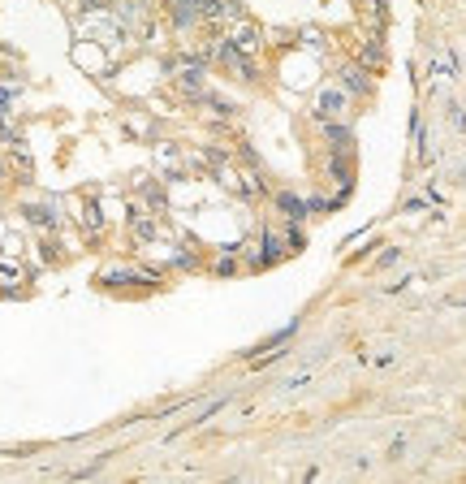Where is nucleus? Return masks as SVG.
<instances>
[{"label": "nucleus", "instance_id": "f257e3e1", "mask_svg": "<svg viewBox=\"0 0 466 484\" xmlns=\"http://www.w3.org/2000/svg\"><path fill=\"white\" fill-rule=\"evenodd\" d=\"M315 121H346L350 117V91L341 87V82H332V87H324L320 96H315Z\"/></svg>", "mask_w": 466, "mask_h": 484}, {"label": "nucleus", "instance_id": "f03ea898", "mask_svg": "<svg viewBox=\"0 0 466 484\" xmlns=\"http://www.w3.org/2000/svg\"><path fill=\"white\" fill-rule=\"evenodd\" d=\"M70 57H74V65L87 70V74H108V48L96 43V39H78L74 48H70Z\"/></svg>", "mask_w": 466, "mask_h": 484}, {"label": "nucleus", "instance_id": "7ed1b4c3", "mask_svg": "<svg viewBox=\"0 0 466 484\" xmlns=\"http://www.w3.org/2000/svg\"><path fill=\"white\" fill-rule=\"evenodd\" d=\"M337 82L350 91V100H368L371 96V70L363 65V61H350V65H341V74H337Z\"/></svg>", "mask_w": 466, "mask_h": 484}, {"label": "nucleus", "instance_id": "20e7f679", "mask_svg": "<svg viewBox=\"0 0 466 484\" xmlns=\"http://www.w3.org/2000/svg\"><path fill=\"white\" fill-rule=\"evenodd\" d=\"M242 18H247L242 0H203V22H212V26H233Z\"/></svg>", "mask_w": 466, "mask_h": 484}, {"label": "nucleus", "instance_id": "39448f33", "mask_svg": "<svg viewBox=\"0 0 466 484\" xmlns=\"http://www.w3.org/2000/svg\"><path fill=\"white\" fill-rule=\"evenodd\" d=\"M233 43V48H238V52H247V57H255V52H259V48H264V31H259V26H255V22H233L229 26V35H225Z\"/></svg>", "mask_w": 466, "mask_h": 484}, {"label": "nucleus", "instance_id": "423d86ee", "mask_svg": "<svg viewBox=\"0 0 466 484\" xmlns=\"http://www.w3.org/2000/svg\"><path fill=\"white\" fill-rule=\"evenodd\" d=\"M164 9H169L177 31H191L203 22V0H164Z\"/></svg>", "mask_w": 466, "mask_h": 484}, {"label": "nucleus", "instance_id": "0eeeda50", "mask_svg": "<svg viewBox=\"0 0 466 484\" xmlns=\"http://www.w3.org/2000/svg\"><path fill=\"white\" fill-rule=\"evenodd\" d=\"M99 281L104 286H135V281H143V286H155V272L152 269H104L99 272Z\"/></svg>", "mask_w": 466, "mask_h": 484}, {"label": "nucleus", "instance_id": "6e6552de", "mask_svg": "<svg viewBox=\"0 0 466 484\" xmlns=\"http://www.w3.org/2000/svg\"><path fill=\"white\" fill-rule=\"evenodd\" d=\"M22 216H26V225H35V230H43V233H52L61 225L57 204H26V208H22Z\"/></svg>", "mask_w": 466, "mask_h": 484}, {"label": "nucleus", "instance_id": "1a4fd4ad", "mask_svg": "<svg viewBox=\"0 0 466 484\" xmlns=\"http://www.w3.org/2000/svg\"><path fill=\"white\" fill-rule=\"evenodd\" d=\"M290 251V247H281V238L272 230L259 233V251H255V269H272V264H281V255Z\"/></svg>", "mask_w": 466, "mask_h": 484}, {"label": "nucleus", "instance_id": "9d476101", "mask_svg": "<svg viewBox=\"0 0 466 484\" xmlns=\"http://www.w3.org/2000/svg\"><path fill=\"white\" fill-rule=\"evenodd\" d=\"M320 126H324V138H329L332 152H354V130L346 121H320Z\"/></svg>", "mask_w": 466, "mask_h": 484}, {"label": "nucleus", "instance_id": "9b49d317", "mask_svg": "<svg viewBox=\"0 0 466 484\" xmlns=\"http://www.w3.org/2000/svg\"><path fill=\"white\" fill-rule=\"evenodd\" d=\"M229 398H233V394H216V398H208L203 407H194V420H186V424L177 428V432H186V428L208 424V420H212V415H216V411H220V407H229Z\"/></svg>", "mask_w": 466, "mask_h": 484}, {"label": "nucleus", "instance_id": "f8f14e48", "mask_svg": "<svg viewBox=\"0 0 466 484\" xmlns=\"http://www.w3.org/2000/svg\"><path fill=\"white\" fill-rule=\"evenodd\" d=\"M130 233H135L138 242H155V238H160L164 230H160V221H155V213H152V216H143V213H138V216H130Z\"/></svg>", "mask_w": 466, "mask_h": 484}, {"label": "nucleus", "instance_id": "ddd939ff", "mask_svg": "<svg viewBox=\"0 0 466 484\" xmlns=\"http://www.w3.org/2000/svg\"><path fill=\"white\" fill-rule=\"evenodd\" d=\"M276 208H281V213L290 216V221H303V216L311 213V208H307V199H298V195H290V191H281V195H276Z\"/></svg>", "mask_w": 466, "mask_h": 484}, {"label": "nucleus", "instance_id": "4468645a", "mask_svg": "<svg viewBox=\"0 0 466 484\" xmlns=\"http://www.w3.org/2000/svg\"><path fill=\"white\" fill-rule=\"evenodd\" d=\"M359 61H363V65H368V70H380V65H385V43H380V39L371 35L368 43H363V48H359Z\"/></svg>", "mask_w": 466, "mask_h": 484}, {"label": "nucleus", "instance_id": "2eb2a0df", "mask_svg": "<svg viewBox=\"0 0 466 484\" xmlns=\"http://www.w3.org/2000/svg\"><path fill=\"white\" fill-rule=\"evenodd\" d=\"M82 225H87L91 233L104 230V213H99V204H96V199H87V204H82Z\"/></svg>", "mask_w": 466, "mask_h": 484}, {"label": "nucleus", "instance_id": "dca6fc26", "mask_svg": "<svg viewBox=\"0 0 466 484\" xmlns=\"http://www.w3.org/2000/svg\"><path fill=\"white\" fill-rule=\"evenodd\" d=\"M432 74H436V78H453V74H458V61H453V52H436V61H432Z\"/></svg>", "mask_w": 466, "mask_h": 484}, {"label": "nucleus", "instance_id": "f3484780", "mask_svg": "<svg viewBox=\"0 0 466 484\" xmlns=\"http://www.w3.org/2000/svg\"><path fill=\"white\" fill-rule=\"evenodd\" d=\"M285 242H290V251H303V247H307V233L298 230V221H294L290 230H285Z\"/></svg>", "mask_w": 466, "mask_h": 484}, {"label": "nucleus", "instance_id": "a211bd4d", "mask_svg": "<svg viewBox=\"0 0 466 484\" xmlns=\"http://www.w3.org/2000/svg\"><path fill=\"white\" fill-rule=\"evenodd\" d=\"M406 450H410V437L406 432H397V437H393V446H388V459H406Z\"/></svg>", "mask_w": 466, "mask_h": 484}, {"label": "nucleus", "instance_id": "6ab92c4d", "mask_svg": "<svg viewBox=\"0 0 466 484\" xmlns=\"http://www.w3.org/2000/svg\"><path fill=\"white\" fill-rule=\"evenodd\" d=\"M449 126H453L458 135L466 130V113H462V104H449Z\"/></svg>", "mask_w": 466, "mask_h": 484}, {"label": "nucleus", "instance_id": "aec40b11", "mask_svg": "<svg viewBox=\"0 0 466 484\" xmlns=\"http://www.w3.org/2000/svg\"><path fill=\"white\" fill-rule=\"evenodd\" d=\"M126 130H135V135H152V121H147V117H130V121H126Z\"/></svg>", "mask_w": 466, "mask_h": 484}, {"label": "nucleus", "instance_id": "412c9836", "mask_svg": "<svg viewBox=\"0 0 466 484\" xmlns=\"http://www.w3.org/2000/svg\"><path fill=\"white\" fill-rule=\"evenodd\" d=\"M393 359H397V350L388 346V350H380V355H376V359H371V364H376V368H388V364H393Z\"/></svg>", "mask_w": 466, "mask_h": 484}, {"label": "nucleus", "instance_id": "4be33fe9", "mask_svg": "<svg viewBox=\"0 0 466 484\" xmlns=\"http://www.w3.org/2000/svg\"><path fill=\"white\" fill-rule=\"evenodd\" d=\"M388 264H397V247H388V251L376 260V269H388Z\"/></svg>", "mask_w": 466, "mask_h": 484}, {"label": "nucleus", "instance_id": "5701e85b", "mask_svg": "<svg viewBox=\"0 0 466 484\" xmlns=\"http://www.w3.org/2000/svg\"><path fill=\"white\" fill-rule=\"evenodd\" d=\"M216 272H220V277H229V272H238V260H229V255H225V260L216 264Z\"/></svg>", "mask_w": 466, "mask_h": 484}, {"label": "nucleus", "instance_id": "b1692460", "mask_svg": "<svg viewBox=\"0 0 466 484\" xmlns=\"http://www.w3.org/2000/svg\"><path fill=\"white\" fill-rule=\"evenodd\" d=\"M0 242H5V225H0Z\"/></svg>", "mask_w": 466, "mask_h": 484}, {"label": "nucleus", "instance_id": "393cba45", "mask_svg": "<svg viewBox=\"0 0 466 484\" xmlns=\"http://www.w3.org/2000/svg\"><path fill=\"white\" fill-rule=\"evenodd\" d=\"M147 5H152V0H147Z\"/></svg>", "mask_w": 466, "mask_h": 484}]
</instances>
